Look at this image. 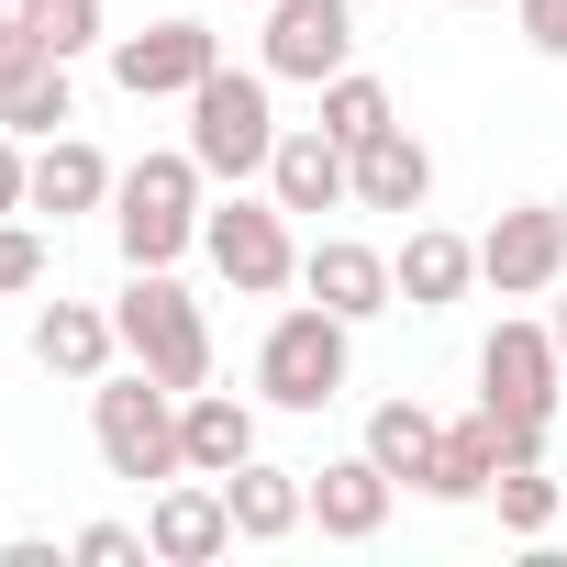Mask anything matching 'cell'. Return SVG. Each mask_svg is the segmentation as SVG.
<instances>
[{
	"label": "cell",
	"instance_id": "277c9868",
	"mask_svg": "<svg viewBox=\"0 0 567 567\" xmlns=\"http://www.w3.org/2000/svg\"><path fill=\"white\" fill-rule=\"evenodd\" d=\"M112 334H123V357H134L145 379H167V390H212V323H200V301L178 290L167 267H134V278H123Z\"/></svg>",
	"mask_w": 567,
	"mask_h": 567
},
{
	"label": "cell",
	"instance_id": "8fae6325",
	"mask_svg": "<svg viewBox=\"0 0 567 567\" xmlns=\"http://www.w3.org/2000/svg\"><path fill=\"white\" fill-rule=\"evenodd\" d=\"M145 545H156V567H212V556L234 545V501H223V478L178 467V478L156 489V512H145Z\"/></svg>",
	"mask_w": 567,
	"mask_h": 567
},
{
	"label": "cell",
	"instance_id": "484cf974",
	"mask_svg": "<svg viewBox=\"0 0 567 567\" xmlns=\"http://www.w3.org/2000/svg\"><path fill=\"white\" fill-rule=\"evenodd\" d=\"M23 23H34V45L68 56V68H79L90 45H112V34H101V0H23Z\"/></svg>",
	"mask_w": 567,
	"mask_h": 567
},
{
	"label": "cell",
	"instance_id": "7c38bea8",
	"mask_svg": "<svg viewBox=\"0 0 567 567\" xmlns=\"http://www.w3.org/2000/svg\"><path fill=\"white\" fill-rule=\"evenodd\" d=\"M301 290H312L323 312H346V323L401 312V278H390V256H379L368 234H323V245H301Z\"/></svg>",
	"mask_w": 567,
	"mask_h": 567
},
{
	"label": "cell",
	"instance_id": "3957f363",
	"mask_svg": "<svg viewBox=\"0 0 567 567\" xmlns=\"http://www.w3.org/2000/svg\"><path fill=\"white\" fill-rule=\"evenodd\" d=\"M90 445H101V467H112V478H134V489L156 478V489H167V478L189 467V456H178V390H167V379H145L134 357H123V368H101V379H90Z\"/></svg>",
	"mask_w": 567,
	"mask_h": 567
},
{
	"label": "cell",
	"instance_id": "2e32d148",
	"mask_svg": "<svg viewBox=\"0 0 567 567\" xmlns=\"http://www.w3.org/2000/svg\"><path fill=\"white\" fill-rule=\"evenodd\" d=\"M223 501H234V545H290V534L312 523V467H267V456H245V467L223 478Z\"/></svg>",
	"mask_w": 567,
	"mask_h": 567
},
{
	"label": "cell",
	"instance_id": "d4e9b609",
	"mask_svg": "<svg viewBox=\"0 0 567 567\" xmlns=\"http://www.w3.org/2000/svg\"><path fill=\"white\" fill-rule=\"evenodd\" d=\"M489 501H501V534H512V545H545V534H556V512H567V501H556V478H545V456H534V467H501V478H489Z\"/></svg>",
	"mask_w": 567,
	"mask_h": 567
},
{
	"label": "cell",
	"instance_id": "7402d4cb",
	"mask_svg": "<svg viewBox=\"0 0 567 567\" xmlns=\"http://www.w3.org/2000/svg\"><path fill=\"white\" fill-rule=\"evenodd\" d=\"M489 478H501V423H489V412L445 423V445H434V478H423V501H489Z\"/></svg>",
	"mask_w": 567,
	"mask_h": 567
},
{
	"label": "cell",
	"instance_id": "ffe728a7",
	"mask_svg": "<svg viewBox=\"0 0 567 567\" xmlns=\"http://www.w3.org/2000/svg\"><path fill=\"white\" fill-rule=\"evenodd\" d=\"M178 456H189L200 478H234V467L256 456V412H245L234 390H178Z\"/></svg>",
	"mask_w": 567,
	"mask_h": 567
},
{
	"label": "cell",
	"instance_id": "ba28073f",
	"mask_svg": "<svg viewBox=\"0 0 567 567\" xmlns=\"http://www.w3.org/2000/svg\"><path fill=\"white\" fill-rule=\"evenodd\" d=\"M478 278L501 301H556V278H567V212L556 200H512L478 234Z\"/></svg>",
	"mask_w": 567,
	"mask_h": 567
},
{
	"label": "cell",
	"instance_id": "603a6c76",
	"mask_svg": "<svg viewBox=\"0 0 567 567\" xmlns=\"http://www.w3.org/2000/svg\"><path fill=\"white\" fill-rule=\"evenodd\" d=\"M79 123V90H68V56H45V68H23L12 90H0V134H23V145H45V134H68Z\"/></svg>",
	"mask_w": 567,
	"mask_h": 567
},
{
	"label": "cell",
	"instance_id": "9c48e42d",
	"mask_svg": "<svg viewBox=\"0 0 567 567\" xmlns=\"http://www.w3.org/2000/svg\"><path fill=\"white\" fill-rule=\"evenodd\" d=\"M556 401H567L556 334H545V323H501V334L478 346V412H501V423H556Z\"/></svg>",
	"mask_w": 567,
	"mask_h": 567
},
{
	"label": "cell",
	"instance_id": "6da1fadb",
	"mask_svg": "<svg viewBox=\"0 0 567 567\" xmlns=\"http://www.w3.org/2000/svg\"><path fill=\"white\" fill-rule=\"evenodd\" d=\"M278 134H290V123H278V79L267 68H212L189 90V156H200V178H223V189L267 178Z\"/></svg>",
	"mask_w": 567,
	"mask_h": 567
},
{
	"label": "cell",
	"instance_id": "4dcf8cb0",
	"mask_svg": "<svg viewBox=\"0 0 567 567\" xmlns=\"http://www.w3.org/2000/svg\"><path fill=\"white\" fill-rule=\"evenodd\" d=\"M0 212H34V145L0 134Z\"/></svg>",
	"mask_w": 567,
	"mask_h": 567
},
{
	"label": "cell",
	"instance_id": "52a82bcc",
	"mask_svg": "<svg viewBox=\"0 0 567 567\" xmlns=\"http://www.w3.org/2000/svg\"><path fill=\"white\" fill-rule=\"evenodd\" d=\"M256 68L290 79V90H323L334 68H357V0H267Z\"/></svg>",
	"mask_w": 567,
	"mask_h": 567
},
{
	"label": "cell",
	"instance_id": "83f0119b",
	"mask_svg": "<svg viewBox=\"0 0 567 567\" xmlns=\"http://www.w3.org/2000/svg\"><path fill=\"white\" fill-rule=\"evenodd\" d=\"M68 556H79V567H145L156 545H145L134 523H79V534H68Z\"/></svg>",
	"mask_w": 567,
	"mask_h": 567
},
{
	"label": "cell",
	"instance_id": "d6a6232c",
	"mask_svg": "<svg viewBox=\"0 0 567 567\" xmlns=\"http://www.w3.org/2000/svg\"><path fill=\"white\" fill-rule=\"evenodd\" d=\"M234 12H267V0H234Z\"/></svg>",
	"mask_w": 567,
	"mask_h": 567
},
{
	"label": "cell",
	"instance_id": "44dd1931",
	"mask_svg": "<svg viewBox=\"0 0 567 567\" xmlns=\"http://www.w3.org/2000/svg\"><path fill=\"white\" fill-rule=\"evenodd\" d=\"M357 445H368V456H379V467H390L401 489H423V478H434V445H445V423H434L423 401H379Z\"/></svg>",
	"mask_w": 567,
	"mask_h": 567
},
{
	"label": "cell",
	"instance_id": "5b68a950",
	"mask_svg": "<svg viewBox=\"0 0 567 567\" xmlns=\"http://www.w3.org/2000/svg\"><path fill=\"white\" fill-rule=\"evenodd\" d=\"M346 368H357V323L323 312V301H290V312L256 334V390H267L278 412H323V401H346Z\"/></svg>",
	"mask_w": 567,
	"mask_h": 567
},
{
	"label": "cell",
	"instance_id": "7a4b0ae2",
	"mask_svg": "<svg viewBox=\"0 0 567 567\" xmlns=\"http://www.w3.org/2000/svg\"><path fill=\"white\" fill-rule=\"evenodd\" d=\"M212 178H200V156L189 145H167V156H134L123 178H112V234H123V267H178L189 245H200V200Z\"/></svg>",
	"mask_w": 567,
	"mask_h": 567
},
{
	"label": "cell",
	"instance_id": "e575fe53",
	"mask_svg": "<svg viewBox=\"0 0 567 567\" xmlns=\"http://www.w3.org/2000/svg\"><path fill=\"white\" fill-rule=\"evenodd\" d=\"M556 212H567V189H556Z\"/></svg>",
	"mask_w": 567,
	"mask_h": 567
},
{
	"label": "cell",
	"instance_id": "836d02e7",
	"mask_svg": "<svg viewBox=\"0 0 567 567\" xmlns=\"http://www.w3.org/2000/svg\"><path fill=\"white\" fill-rule=\"evenodd\" d=\"M456 12H489V0H456Z\"/></svg>",
	"mask_w": 567,
	"mask_h": 567
},
{
	"label": "cell",
	"instance_id": "f1b7e54d",
	"mask_svg": "<svg viewBox=\"0 0 567 567\" xmlns=\"http://www.w3.org/2000/svg\"><path fill=\"white\" fill-rule=\"evenodd\" d=\"M512 34H523L534 56H556V68H567V0H512Z\"/></svg>",
	"mask_w": 567,
	"mask_h": 567
},
{
	"label": "cell",
	"instance_id": "cb8c5ba5",
	"mask_svg": "<svg viewBox=\"0 0 567 567\" xmlns=\"http://www.w3.org/2000/svg\"><path fill=\"white\" fill-rule=\"evenodd\" d=\"M379 123H401V112H390V90H379L368 68H334V79H323V134H334V145L357 156V145L379 134Z\"/></svg>",
	"mask_w": 567,
	"mask_h": 567
},
{
	"label": "cell",
	"instance_id": "f546056e",
	"mask_svg": "<svg viewBox=\"0 0 567 567\" xmlns=\"http://www.w3.org/2000/svg\"><path fill=\"white\" fill-rule=\"evenodd\" d=\"M23 68H45V45H34V23H23V0H0V90H12Z\"/></svg>",
	"mask_w": 567,
	"mask_h": 567
},
{
	"label": "cell",
	"instance_id": "4fadbf2b",
	"mask_svg": "<svg viewBox=\"0 0 567 567\" xmlns=\"http://www.w3.org/2000/svg\"><path fill=\"white\" fill-rule=\"evenodd\" d=\"M390 501H401V478H390L368 445L312 467V523H323V545H379V534H390Z\"/></svg>",
	"mask_w": 567,
	"mask_h": 567
},
{
	"label": "cell",
	"instance_id": "1f68e13d",
	"mask_svg": "<svg viewBox=\"0 0 567 567\" xmlns=\"http://www.w3.org/2000/svg\"><path fill=\"white\" fill-rule=\"evenodd\" d=\"M545 334H556V368H567V301H556V312H545Z\"/></svg>",
	"mask_w": 567,
	"mask_h": 567
},
{
	"label": "cell",
	"instance_id": "4316f807",
	"mask_svg": "<svg viewBox=\"0 0 567 567\" xmlns=\"http://www.w3.org/2000/svg\"><path fill=\"white\" fill-rule=\"evenodd\" d=\"M23 290H45V234L23 212H0V301H23Z\"/></svg>",
	"mask_w": 567,
	"mask_h": 567
},
{
	"label": "cell",
	"instance_id": "9a60e30c",
	"mask_svg": "<svg viewBox=\"0 0 567 567\" xmlns=\"http://www.w3.org/2000/svg\"><path fill=\"white\" fill-rule=\"evenodd\" d=\"M390 278H401V312H456V301L478 290V245L445 234V223H412V234L390 245Z\"/></svg>",
	"mask_w": 567,
	"mask_h": 567
},
{
	"label": "cell",
	"instance_id": "d6986e66",
	"mask_svg": "<svg viewBox=\"0 0 567 567\" xmlns=\"http://www.w3.org/2000/svg\"><path fill=\"white\" fill-rule=\"evenodd\" d=\"M112 178H123V167H112V156H101L79 123L34 145V212H56V223H79V212H112Z\"/></svg>",
	"mask_w": 567,
	"mask_h": 567
},
{
	"label": "cell",
	"instance_id": "8992f818",
	"mask_svg": "<svg viewBox=\"0 0 567 567\" xmlns=\"http://www.w3.org/2000/svg\"><path fill=\"white\" fill-rule=\"evenodd\" d=\"M200 256L223 267V290H245V301H278V290H301V234H290V212L278 200H212L200 212Z\"/></svg>",
	"mask_w": 567,
	"mask_h": 567
},
{
	"label": "cell",
	"instance_id": "e0dca14e",
	"mask_svg": "<svg viewBox=\"0 0 567 567\" xmlns=\"http://www.w3.org/2000/svg\"><path fill=\"white\" fill-rule=\"evenodd\" d=\"M112 357H123V334H112V301H45V312H34V368H45V379L90 390Z\"/></svg>",
	"mask_w": 567,
	"mask_h": 567
},
{
	"label": "cell",
	"instance_id": "ac0fdd59",
	"mask_svg": "<svg viewBox=\"0 0 567 567\" xmlns=\"http://www.w3.org/2000/svg\"><path fill=\"white\" fill-rule=\"evenodd\" d=\"M434 200V145L412 123H379L357 145V212H423Z\"/></svg>",
	"mask_w": 567,
	"mask_h": 567
},
{
	"label": "cell",
	"instance_id": "5bb4252c",
	"mask_svg": "<svg viewBox=\"0 0 567 567\" xmlns=\"http://www.w3.org/2000/svg\"><path fill=\"white\" fill-rule=\"evenodd\" d=\"M267 200H278V212H346V200H357V156H346L323 123H290L278 156H267Z\"/></svg>",
	"mask_w": 567,
	"mask_h": 567
},
{
	"label": "cell",
	"instance_id": "30bf717a",
	"mask_svg": "<svg viewBox=\"0 0 567 567\" xmlns=\"http://www.w3.org/2000/svg\"><path fill=\"white\" fill-rule=\"evenodd\" d=\"M212 68H223V34H212V23H145V34H112V90H123V101H189Z\"/></svg>",
	"mask_w": 567,
	"mask_h": 567
}]
</instances>
